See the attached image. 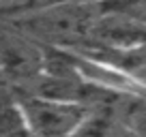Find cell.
Instances as JSON below:
<instances>
[{
  "mask_svg": "<svg viewBox=\"0 0 146 137\" xmlns=\"http://www.w3.org/2000/svg\"><path fill=\"white\" fill-rule=\"evenodd\" d=\"M101 15V2H54L17 13L15 26L28 39L41 45L73 47L88 39V32Z\"/></svg>",
  "mask_w": 146,
  "mask_h": 137,
  "instance_id": "obj_1",
  "label": "cell"
},
{
  "mask_svg": "<svg viewBox=\"0 0 146 137\" xmlns=\"http://www.w3.org/2000/svg\"><path fill=\"white\" fill-rule=\"evenodd\" d=\"M30 135H75L86 118L88 105L43 96L36 92L17 94Z\"/></svg>",
  "mask_w": 146,
  "mask_h": 137,
  "instance_id": "obj_2",
  "label": "cell"
},
{
  "mask_svg": "<svg viewBox=\"0 0 146 137\" xmlns=\"http://www.w3.org/2000/svg\"><path fill=\"white\" fill-rule=\"evenodd\" d=\"M43 71V45L26 34L0 37V75L13 82H35Z\"/></svg>",
  "mask_w": 146,
  "mask_h": 137,
  "instance_id": "obj_3",
  "label": "cell"
},
{
  "mask_svg": "<svg viewBox=\"0 0 146 137\" xmlns=\"http://www.w3.org/2000/svg\"><path fill=\"white\" fill-rule=\"evenodd\" d=\"M118 118L127 133L146 135V94H125Z\"/></svg>",
  "mask_w": 146,
  "mask_h": 137,
  "instance_id": "obj_4",
  "label": "cell"
},
{
  "mask_svg": "<svg viewBox=\"0 0 146 137\" xmlns=\"http://www.w3.org/2000/svg\"><path fill=\"white\" fill-rule=\"evenodd\" d=\"M101 11L120 13L146 26V0H103Z\"/></svg>",
  "mask_w": 146,
  "mask_h": 137,
  "instance_id": "obj_5",
  "label": "cell"
},
{
  "mask_svg": "<svg viewBox=\"0 0 146 137\" xmlns=\"http://www.w3.org/2000/svg\"><path fill=\"white\" fill-rule=\"evenodd\" d=\"M54 2H82V5H95V2H103V0H45L43 5H54Z\"/></svg>",
  "mask_w": 146,
  "mask_h": 137,
  "instance_id": "obj_6",
  "label": "cell"
}]
</instances>
